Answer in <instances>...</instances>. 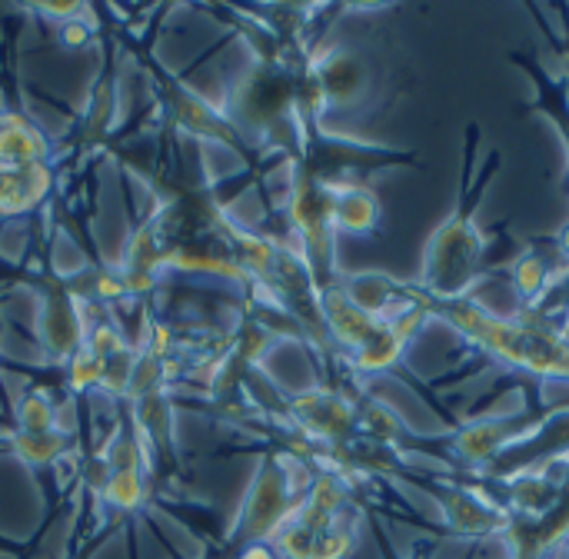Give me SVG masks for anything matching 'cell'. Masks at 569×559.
Masks as SVG:
<instances>
[{
    "instance_id": "obj_1",
    "label": "cell",
    "mask_w": 569,
    "mask_h": 559,
    "mask_svg": "<svg viewBox=\"0 0 569 559\" xmlns=\"http://www.w3.org/2000/svg\"><path fill=\"white\" fill-rule=\"evenodd\" d=\"M477 147H480V127L470 123L463 137V170H460L457 203L450 217L430 233L423 250V270L417 280V290L433 300L473 297L477 283L490 273L493 243L480 227L477 210L487 197L490 180L500 170V150H487V157L480 160Z\"/></svg>"
},
{
    "instance_id": "obj_2",
    "label": "cell",
    "mask_w": 569,
    "mask_h": 559,
    "mask_svg": "<svg viewBox=\"0 0 569 559\" xmlns=\"http://www.w3.org/2000/svg\"><path fill=\"white\" fill-rule=\"evenodd\" d=\"M410 477L437 500L447 533L477 543V540H503V533L510 530V513L480 487L460 483L453 477H427V480L420 473Z\"/></svg>"
},
{
    "instance_id": "obj_3",
    "label": "cell",
    "mask_w": 569,
    "mask_h": 559,
    "mask_svg": "<svg viewBox=\"0 0 569 559\" xmlns=\"http://www.w3.org/2000/svg\"><path fill=\"white\" fill-rule=\"evenodd\" d=\"M543 420L547 417H537L530 410L497 413V417H487V420H473V423H463L450 437V450H453V457H457V463L463 470L483 473L500 453H507L517 443H523L527 437H533Z\"/></svg>"
},
{
    "instance_id": "obj_4",
    "label": "cell",
    "mask_w": 569,
    "mask_h": 559,
    "mask_svg": "<svg viewBox=\"0 0 569 559\" xmlns=\"http://www.w3.org/2000/svg\"><path fill=\"white\" fill-rule=\"evenodd\" d=\"M237 120L250 130H277L297 110V80L283 70L263 67L237 87Z\"/></svg>"
},
{
    "instance_id": "obj_5",
    "label": "cell",
    "mask_w": 569,
    "mask_h": 559,
    "mask_svg": "<svg viewBox=\"0 0 569 559\" xmlns=\"http://www.w3.org/2000/svg\"><path fill=\"white\" fill-rule=\"evenodd\" d=\"M310 77L323 97L327 110H343V107H357L367 90H370V67L360 53H353L350 47H330L323 50L310 67Z\"/></svg>"
},
{
    "instance_id": "obj_6",
    "label": "cell",
    "mask_w": 569,
    "mask_h": 559,
    "mask_svg": "<svg viewBox=\"0 0 569 559\" xmlns=\"http://www.w3.org/2000/svg\"><path fill=\"white\" fill-rule=\"evenodd\" d=\"M297 503H293V487H290V477L267 463L250 490V500L243 507V533L253 540V543H263L270 537H277L287 520L293 517Z\"/></svg>"
},
{
    "instance_id": "obj_7",
    "label": "cell",
    "mask_w": 569,
    "mask_h": 559,
    "mask_svg": "<svg viewBox=\"0 0 569 559\" xmlns=\"http://www.w3.org/2000/svg\"><path fill=\"white\" fill-rule=\"evenodd\" d=\"M293 413L313 437L327 443H350L360 437V407H353L340 393H330V390L303 393L293 403Z\"/></svg>"
},
{
    "instance_id": "obj_8",
    "label": "cell",
    "mask_w": 569,
    "mask_h": 559,
    "mask_svg": "<svg viewBox=\"0 0 569 559\" xmlns=\"http://www.w3.org/2000/svg\"><path fill=\"white\" fill-rule=\"evenodd\" d=\"M340 287L347 300L373 320H390L413 303V283H400L387 273H353Z\"/></svg>"
},
{
    "instance_id": "obj_9",
    "label": "cell",
    "mask_w": 569,
    "mask_h": 559,
    "mask_svg": "<svg viewBox=\"0 0 569 559\" xmlns=\"http://www.w3.org/2000/svg\"><path fill=\"white\" fill-rule=\"evenodd\" d=\"M333 187V227L337 233L370 237L383 223L380 197L363 183H330Z\"/></svg>"
},
{
    "instance_id": "obj_10",
    "label": "cell",
    "mask_w": 569,
    "mask_h": 559,
    "mask_svg": "<svg viewBox=\"0 0 569 559\" xmlns=\"http://www.w3.org/2000/svg\"><path fill=\"white\" fill-rule=\"evenodd\" d=\"M520 67L530 70L533 77V87H537V110L557 127V137L563 143V153H567V183H569V80L563 77H553L550 70H543L533 57H513Z\"/></svg>"
},
{
    "instance_id": "obj_11",
    "label": "cell",
    "mask_w": 569,
    "mask_h": 559,
    "mask_svg": "<svg viewBox=\"0 0 569 559\" xmlns=\"http://www.w3.org/2000/svg\"><path fill=\"white\" fill-rule=\"evenodd\" d=\"M47 190V170L40 163H0V213L30 210Z\"/></svg>"
},
{
    "instance_id": "obj_12",
    "label": "cell",
    "mask_w": 569,
    "mask_h": 559,
    "mask_svg": "<svg viewBox=\"0 0 569 559\" xmlns=\"http://www.w3.org/2000/svg\"><path fill=\"white\" fill-rule=\"evenodd\" d=\"M510 277H513V290H517L523 310L540 307V300L547 297V290L557 280V273H553V267H550V260H547V253L540 247H530L527 253H520L510 263Z\"/></svg>"
},
{
    "instance_id": "obj_13",
    "label": "cell",
    "mask_w": 569,
    "mask_h": 559,
    "mask_svg": "<svg viewBox=\"0 0 569 559\" xmlns=\"http://www.w3.org/2000/svg\"><path fill=\"white\" fill-rule=\"evenodd\" d=\"M410 343L383 320L380 323V330L360 347V350H353L350 353V363H353V370L357 373H363V377H373V373H390V370H397V363L403 360V350H407Z\"/></svg>"
},
{
    "instance_id": "obj_14",
    "label": "cell",
    "mask_w": 569,
    "mask_h": 559,
    "mask_svg": "<svg viewBox=\"0 0 569 559\" xmlns=\"http://www.w3.org/2000/svg\"><path fill=\"white\" fill-rule=\"evenodd\" d=\"M47 153L43 137L20 117H0V163H40Z\"/></svg>"
},
{
    "instance_id": "obj_15",
    "label": "cell",
    "mask_w": 569,
    "mask_h": 559,
    "mask_svg": "<svg viewBox=\"0 0 569 559\" xmlns=\"http://www.w3.org/2000/svg\"><path fill=\"white\" fill-rule=\"evenodd\" d=\"M353 550H357V520L343 513L327 530L313 533L307 559H347Z\"/></svg>"
},
{
    "instance_id": "obj_16",
    "label": "cell",
    "mask_w": 569,
    "mask_h": 559,
    "mask_svg": "<svg viewBox=\"0 0 569 559\" xmlns=\"http://www.w3.org/2000/svg\"><path fill=\"white\" fill-rule=\"evenodd\" d=\"M107 497L113 507H137L143 500V480H140V470H113V477L107 480Z\"/></svg>"
},
{
    "instance_id": "obj_17",
    "label": "cell",
    "mask_w": 569,
    "mask_h": 559,
    "mask_svg": "<svg viewBox=\"0 0 569 559\" xmlns=\"http://www.w3.org/2000/svg\"><path fill=\"white\" fill-rule=\"evenodd\" d=\"M20 427H23V433H50L53 430V407L47 403V397H40V393L23 397Z\"/></svg>"
},
{
    "instance_id": "obj_18",
    "label": "cell",
    "mask_w": 569,
    "mask_h": 559,
    "mask_svg": "<svg viewBox=\"0 0 569 559\" xmlns=\"http://www.w3.org/2000/svg\"><path fill=\"white\" fill-rule=\"evenodd\" d=\"M60 447H63V437H57L53 430H50V433H23V437L17 440L20 457L30 460V463H47V460H53V457L60 453Z\"/></svg>"
},
{
    "instance_id": "obj_19",
    "label": "cell",
    "mask_w": 569,
    "mask_h": 559,
    "mask_svg": "<svg viewBox=\"0 0 569 559\" xmlns=\"http://www.w3.org/2000/svg\"><path fill=\"white\" fill-rule=\"evenodd\" d=\"M240 559H277V553H273V547H267V543H250V547L240 553Z\"/></svg>"
},
{
    "instance_id": "obj_20",
    "label": "cell",
    "mask_w": 569,
    "mask_h": 559,
    "mask_svg": "<svg viewBox=\"0 0 569 559\" xmlns=\"http://www.w3.org/2000/svg\"><path fill=\"white\" fill-rule=\"evenodd\" d=\"M63 40L67 43H83L87 40V30L77 20H70V23H63Z\"/></svg>"
},
{
    "instance_id": "obj_21",
    "label": "cell",
    "mask_w": 569,
    "mask_h": 559,
    "mask_svg": "<svg viewBox=\"0 0 569 559\" xmlns=\"http://www.w3.org/2000/svg\"><path fill=\"white\" fill-rule=\"evenodd\" d=\"M557 250H560V257L569 263V220L560 227V233H557Z\"/></svg>"
}]
</instances>
